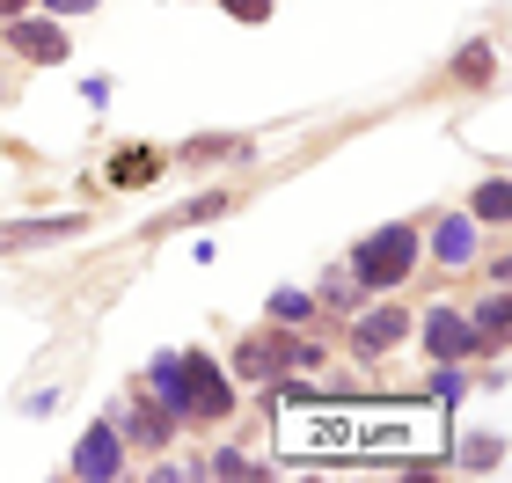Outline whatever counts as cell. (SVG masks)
<instances>
[{"label": "cell", "mask_w": 512, "mask_h": 483, "mask_svg": "<svg viewBox=\"0 0 512 483\" xmlns=\"http://www.w3.org/2000/svg\"><path fill=\"white\" fill-rule=\"evenodd\" d=\"M278 447L286 454H344V462H395V454H439L447 425L425 403H315L300 388H286Z\"/></svg>", "instance_id": "6da1fadb"}, {"label": "cell", "mask_w": 512, "mask_h": 483, "mask_svg": "<svg viewBox=\"0 0 512 483\" xmlns=\"http://www.w3.org/2000/svg\"><path fill=\"white\" fill-rule=\"evenodd\" d=\"M410 257H417V235H410V227H381V235H366V242H359L352 279H359V286H403Z\"/></svg>", "instance_id": "7a4b0ae2"}, {"label": "cell", "mask_w": 512, "mask_h": 483, "mask_svg": "<svg viewBox=\"0 0 512 483\" xmlns=\"http://www.w3.org/2000/svg\"><path fill=\"white\" fill-rule=\"evenodd\" d=\"M176 403L183 410H198V418H220L227 410V374L205 352H191V359H176Z\"/></svg>", "instance_id": "3957f363"}, {"label": "cell", "mask_w": 512, "mask_h": 483, "mask_svg": "<svg viewBox=\"0 0 512 483\" xmlns=\"http://www.w3.org/2000/svg\"><path fill=\"white\" fill-rule=\"evenodd\" d=\"M425 352H432V359H469V352H476V322L454 315V308H432V315H425Z\"/></svg>", "instance_id": "277c9868"}, {"label": "cell", "mask_w": 512, "mask_h": 483, "mask_svg": "<svg viewBox=\"0 0 512 483\" xmlns=\"http://www.w3.org/2000/svg\"><path fill=\"white\" fill-rule=\"evenodd\" d=\"M118 469H125V440H118L110 425H96V432H88V440L74 447V476L103 483V476H118Z\"/></svg>", "instance_id": "5b68a950"}, {"label": "cell", "mask_w": 512, "mask_h": 483, "mask_svg": "<svg viewBox=\"0 0 512 483\" xmlns=\"http://www.w3.org/2000/svg\"><path fill=\"white\" fill-rule=\"evenodd\" d=\"M8 44H15V52L22 59H37V66H59L66 59V37H59V22H8Z\"/></svg>", "instance_id": "8992f818"}, {"label": "cell", "mask_w": 512, "mask_h": 483, "mask_svg": "<svg viewBox=\"0 0 512 483\" xmlns=\"http://www.w3.org/2000/svg\"><path fill=\"white\" fill-rule=\"evenodd\" d=\"M403 330H410V322H403V308H374V315H359V330H352V344H359L366 359H374V352H388V344L403 337Z\"/></svg>", "instance_id": "52a82bcc"}, {"label": "cell", "mask_w": 512, "mask_h": 483, "mask_svg": "<svg viewBox=\"0 0 512 483\" xmlns=\"http://www.w3.org/2000/svg\"><path fill=\"white\" fill-rule=\"evenodd\" d=\"M59 235H81V213H59V220H22V227H0V249H15V242H59Z\"/></svg>", "instance_id": "ba28073f"}, {"label": "cell", "mask_w": 512, "mask_h": 483, "mask_svg": "<svg viewBox=\"0 0 512 483\" xmlns=\"http://www.w3.org/2000/svg\"><path fill=\"white\" fill-rule=\"evenodd\" d=\"M439 257H447V264H469V257H476V227H469V220H447V227H439Z\"/></svg>", "instance_id": "9c48e42d"}, {"label": "cell", "mask_w": 512, "mask_h": 483, "mask_svg": "<svg viewBox=\"0 0 512 483\" xmlns=\"http://www.w3.org/2000/svg\"><path fill=\"white\" fill-rule=\"evenodd\" d=\"M505 322H512V301H505V286L483 301V315H476V337H491V344H505Z\"/></svg>", "instance_id": "30bf717a"}, {"label": "cell", "mask_w": 512, "mask_h": 483, "mask_svg": "<svg viewBox=\"0 0 512 483\" xmlns=\"http://www.w3.org/2000/svg\"><path fill=\"white\" fill-rule=\"evenodd\" d=\"M147 176H154V154L147 147H132V154L110 161V183H125V191H132V183H147Z\"/></svg>", "instance_id": "8fae6325"}, {"label": "cell", "mask_w": 512, "mask_h": 483, "mask_svg": "<svg viewBox=\"0 0 512 483\" xmlns=\"http://www.w3.org/2000/svg\"><path fill=\"white\" fill-rule=\"evenodd\" d=\"M132 440L161 447V440H169V410H161V403H147V410H139V418H132Z\"/></svg>", "instance_id": "7c38bea8"}, {"label": "cell", "mask_w": 512, "mask_h": 483, "mask_svg": "<svg viewBox=\"0 0 512 483\" xmlns=\"http://www.w3.org/2000/svg\"><path fill=\"white\" fill-rule=\"evenodd\" d=\"M476 213H483V220H505V213H512V191H505V183H483V191H476Z\"/></svg>", "instance_id": "4fadbf2b"}, {"label": "cell", "mask_w": 512, "mask_h": 483, "mask_svg": "<svg viewBox=\"0 0 512 483\" xmlns=\"http://www.w3.org/2000/svg\"><path fill=\"white\" fill-rule=\"evenodd\" d=\"M154 396L176 403V359H154Z\"/></svg>", "instance_id": "5bb4252c"}, {"label": "cell", "mask_w": 512, "mask_h": 483, "mask_svg": "<svg viewBox=\"0 0 512 483\" xmlns=\"http://www.w3.org/2000/svg\"><path fill=\"white\" fill-rule=\"evenodd\" d=\"M271 366H278L271 344H249V352H242V374H271Z\"/></svg>", "instance_id": "9a60e30c"}, {"label": "cell", "mask_w": 512, "mask_h": 483, "mask_svg": "<svg viewBox=\"0 0 512 483\" xmlns=\"http://www.w3.org/2000/svg\"><path fill=\"white\" fill-rule=\"evenodd\" d=\"M461 454H469V469H498V440H469Z\"/></svg>", "instance_id": "2e32d148"}, {"label": "cell", "mask_w": 512, "mask_h": 483, "mask_svg": "<svg viewBox=\"0 0 512 483\" xmlns=\"http://www.w3.org/2000/svg\"><path fill=\"white\" fill-rule=\"evenodd\" d=\"M271 315H278V322H300V315H308V301H300V293H278Z\"/></svg>", "instance_id": "e0dca14e"}, {"label": "cell", "mask_w": 512, "mask_h": 483, "mask_svg": "<svg viewBox=\"0 0 512 483\" xmlns=\"http://www.w3.org/2000/svg\"><path fill=\"white\" fill-rule=\"evenodd\" d=\"M213 476H256V462H242V454H213Z\"/></svg>", "instance_id": "ac0fdd59"}, {"label": "cell", "mask_w": 512, "mask_h": 483, "mask_svg": "<svg viewBox=\"0 0 512 483\" xmlns=\"http://www.w3.org/2000/svg\"><path fill=\"white\" fill-rule=\"evenodd\" d=\"M220 8H235L242 22H264V15H271V0H220Z\"/></svg>", "instance_id": "d6986e66"}, {"label": "cell", "mask_w": 512, "mask_h": 483, "mask_svg": "<svg viewBox=\"0 0 512 483\" xmlns=\"http://www.w3.org/2000/svg\"><path fill=\"white\" fill-rule=\"evenodd\" d=\"M44 8H52V15H88L96 0H44Z\"/></svg>", "instance_id": "ffe728a7"}, {"label": "cell", "mask_w": 512, "mask_h": 483, "mask_svg": "<svg viewBox=\"0 0 512 483\" xmlns=\"http://www.w3.org/2000/svg\"><path fill=\"white\" fill-rule=\"evenodd\" d=\"M22 8H30V0H0V22H15Z\"/></svg>", "instance_id": "44dd1931"}]
</instances>
